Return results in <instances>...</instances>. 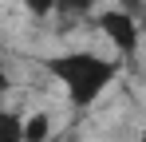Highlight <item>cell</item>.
I'll return each mask as SVG.
<instances>
[{"label":"cell","mask_w":146,"mask_h":142,"mask_svg":"<svg viewBox=\"0 0 146 142\" xmlns=\"http://www.w3.org/2000/svg\"><path fill=\"white\" fill-rule=\"evenodd\" d=\"M95 28L119 55H134L138 44H142V24L130 8H103L95 16Z\"/></svg>","instance_id":"cell-2"},{"label":"cell","mask_w":146,"mask_h":142,"mask_svg":"<svg viewBox=\"0 0 146 142\" xmlns=\"http://www.w3.org/2000/svg\"><path fill=\"white\" fill-rule=\"evenodd\" d=\"M0 142H24V115L0 107Z\"/></svg>","instance_id":"cell-4"},{"label":"cell","mask_w":146,"mask_h":142,"mask_svg":"<svg viewBox=\"0 0 146 142\" xmlns=\"http://www.w3.org/2000/svg\"><path fill=\"white\" fill-rule=\"evenodd\" d=\"M8 91H12V79H8V71L0 67V99H4V95H8Z\"/></svg>","instance_id":"cell-6"},{"label":"cell","mask_w":146,"mask_h":142,"mask_svg":"<svg viewBox=\"0 0 146 142\" xmlns=\"http://www.w3.org/2000/svg\"><path fill=\"white\" fill-rule=\"evenodd\" d=\"M48 71H51V79L67 91V99L75 107H91L99 95L115 83L119 67L111 59L95 55V51H63V55L48 59Z\"/></svg>","instance_id":"cell-1"},{"label":"cell","mask_w":146,"mask_h":142,"mask_svg":"<svg viewBox=\"0 0 146 142\" xmlns=\"http://www.w3.org/2000/svg\"><path fill=\"white\" fill-rule=\"evenodd\" d=\"M138 142H146V130H142V138H138Z\"/></svg>","instance_id":"cell-7"},{"label":"cell","mask_w":146,"mask_h":142,"mask_svg":"<svg viewBox=\"0 0 146 142\" xmlns=\"http://www.w3.org/2000/svg\"><path fill=\"white\" fill-rule=\"evenodd\" d=\"M48 138H51V115L48 111L24 115V142H48Z\"/></svg>","instance_id":"cell-3"},{"label":"cell","mask_w":146,"mask_h":142,"mask_svg":"<svg viewBox=\"0 0 146 142\" xmlns=\"http://www.w3.org/2000/svg\"><path fill=\"white\" fill-rule=\"evenodd\" d=\"M24 12L32 20H48V16H55V0H24Z\"/></svg>","instance_id":"cell-5"}]
</instances>
